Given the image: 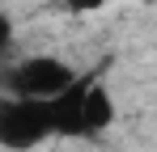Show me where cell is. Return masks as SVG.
I'll use <instances>...</instances> for the list:
<instances>
[{
  "label": "cell",
  "mask_w": 157,
  "mask_h": 152,
  "mask_svg": "<svg viewBox=\"0 0 157 152\" xmlns=\"http://www.w3.org/2000/svg\"><path fill=\"white\" fill-rule=\"evenodd\" d=\"M59 4H64L68 13H98L106 0H59Z\"/></svg>",
  "instance_id": "5b68a950"
},
{
  "label": "cell",
  "mask_w": 157,
  "mask_h": 152,
  "mask_svg": "<svg viewBox=\"0 0 157 152\" xmlns=\"http://www.w3.org/2000/svg\"><path fill=\"white\" fill-rule=\"evenodd\" d=\"M43 139H51L47 127V101H21V97H0V148L30 152Z\"/></svg>",
  "instance_id": "7a4b0ae2"
},
{
  "label": "cell",
  "mask_w": 157,
  "mask_h": 152,
  "mask_svg": "<svg viewBox=\"0 0 157 152\" xmlns=\"http://www.w3.org/2000/svg\"><path fill=\"white\" fill-rule=\"evenodd\" d=\"M9 42H13V21H9V13L0 9V55L9 51Z\"/></svg>",
  "instance_id": "8992f818"
},
{
  "label": "cell",
  "mask_w": 157,
  "mask_h": 152,
  "mask_svg": "<svg viewBox=\"0 0 157 152\" xmlns=\"http://www.w3.org/2000/svg\"><path fill=\"white\" fill-rule=\"evenodd\" d=\"M81 118H85V135H102L106 127L115 123V101L106 93V85L89 80L85 89V106H81Z\"/></svg>",
  "instance_id": "277c9868"
},
{
  "label": "cell",
  "mask_w": 157,
  "mask_h": 152,
  "mask_svg": "<svg viewBox=\"0 0 157 152\" xmlns=\"http://www.w3.org/2000/svg\"><path fill=\"white\" fill-rule=\"evenodd\" d=\"M0 59H4V55H0Z\"/></svg>",
  "instance_id": "52a82bcc"
},
{
  "label": "cell",
  "mask_w": 157,
  "mask_h": 152,
  "mask_svg": "<svg viewBox=\"0 0 157 152\" xmlns=\"http://www.w3.org/2000/svg\"><path fill=\"white\" fill-rule=\"evenodd\" d=\"M85 89H89V76H77L64 93H55L47 101V127H51V135H59V139H81L85 135V118H81Z\"/></svg>",
  "instance_id": "3957f363"
},
{
  "label": "cell",
  "mask_w": 157,
  "mask_h": 152,
  "mask_svg": "<svg viewBox=\"0 0 157 152\" xmlns=\"http://www.w3.org/2000/svg\"><path fill=\"white\" fill-rule=\"evenodd\" d=\"M77 80V68L59 55H26L17 63L0 68V97H21V101H51Z\"/></svg>",
  "instance_id": "6da1fadb"
}]
</instances>
